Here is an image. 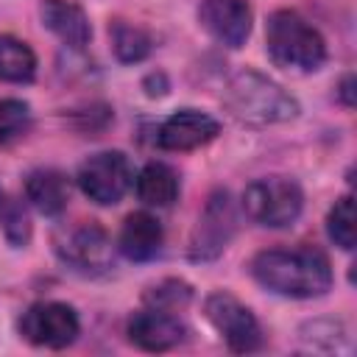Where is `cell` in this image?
I'll return each instance as SVG.
<instances>
[{
    "instance_id": "cell-1",
    "label": "cell",
    "mask_w": 357,
    "mask_h": 357,
    "mask_svg": "<svg viewBox=\"0 0 357 357\" xmlns=\"http://www.w3.org/2000/svg\"><path fill=\"white\" fill-rule=\"evenodd\" d=\"M251 273L265 290L290 298H318L332 287L329 259L312 245L259 251L251 259Z\"/></svg>"
},
{
    "instance_id": "cell-2",
    "label": "cell",
    "mask_w": 357,
    "mask_h": 357,
    "mask_svg": "<svg viewBox=\"0 0 357 357\" xmlns=\"http://www.w3.org/2000/svg\"><path fill=\"white\" fill-rule=\"evenodd\" d=\"M223 106L229 114L248 126H271L284 123L298 114L296 98H290L276 81L262 73L240 70L223 89Z\"/></svg>"
},
{
    "instance_id": "cell-3",
    "label": "cell",
    "mask_w": 357,
    "mask_h": 357,
    "mask_svg": "<svg viewBox=\"0 0 357 357\" xmlns=\"http://www.w3.org/2000/svg\"><path fill=\"white\" fill-rule=\"evenodd\" d=\"M265 42H268V56L273 59V64L287 67V70L312 73L326 61L324 36L298 11H290V8L273 11L268 17Z\"/></svg>"
},
{
    "instance_id": "cell-4",
    "label": "cell",
    "mask_w": 357,
    "mask_h": 357,
    "mask_svg": "<svg viewBox=\"0 0 357 357\" xmlns=\"http://www.w3.org/2000/svg\"><path fill=\"white\" fill-rule=\"evenodd\" d=\"M304 206L301 187L287 176H265L245 187L243 192V209L245 215L268 229L290 226Z\"/></svg>"
},
{
    "instance_id": "cell-5",
    "label": "cell",
    "mask_w": 357,
    "mask_h": 357,
    "mask_svg": "<svg viewBox=\"0 0 357 357\" xmlns=\"http://www.w3.org/2000/svg\"><path fill=\"white\" fill-rule=\"evenodd\" d=\"M78 187L89 201H95L100 206L117 204L126 195V190L131 187L128 156L120 151H100V153L89 156L78 167Z\"/></svg>"
},
{
    "instance_id": "cell-6",
    "label": "cell",
    "mask_w": 357,
    "mask_h": 357,
    "mask_svg": "<svg viewBox=\"0 0 357 357\" xmlns=\"http://www.w3.org/2000/svg\"><path fill=\"white\" fill-rule=\"evenodd\" d=\"M20 332L33 346L64 349L78 337L81 324H78V315L73 307H67L61 301H39L22 312Z\"/></svg>"
},
{
    "instance_id": "cell-7",
    "label": "cell",
    "mask_w": 357,
    "mask_h": 357,
    "mask_svg": "<svg viewBox=\"0 0 357 357\" xmlns=\"http://www.w3.org/2000/svg\"><path fill=\"white\" fill-rule=\"evenodd\" d=\"M206 318L212 321V326L223 335V340L229 343L231 351H254L262 343V329L254 318V312L237 301L231 293H212L206 298Z\"/></svg>"
},
{
    "instance_id": "cell-8",
    "label": "cell",
    "mask_w": 357,
    "mask_h": 357,
    "mask_svg": "<svg viewBox=\"0 0 357 357\" xmlns=\"http://www.w3.org/2000/svg\"><path fill=\"white\" fill-rule=\"evenodd\" d=\"M234 229H237V215H234L231 198L226 190H218L206 201V206H204V212L192 229L190 257L192 259H215L229 245Z\"/></svg>"
},
{
    "instance_id": "cell-9",
    "label": "cell",
    "mask_w": 357,
    "mask_h": 357,
    "mask_svg": "<svg viewBox=\"0 0 357 357\" xmlns=\"http://www.w3.org/2000/svg\"><path fill=\"white\" fill-rule=\"evenodd\" d=\"M59 254L81 273H100L112 265V240L103 226H98L95 220H84L67 231Z\"/></svg>"
},
{
    "instance_id": "cell-10",
    "label": "cell",
    "mask_w": 357,
    "mask_h": 357,
    "mask_svg": "<svg viewBox=\"0 0 357 357\" xmlns=\"http://www.w3.org/2000/svg\"><path fill=\"white\" fill-rule=\"evenodd\" d=\"M251 6L248 0H201L198 20L209 36L226 47L245 45L251 33Z\"/></svg>"
},
{
    "instance_id": "cell-11",
    "label": "cell",
    "mask_w": 357,
    "mask_h": 357,
    "mask_svg": "<svg viewBox=\"0 0 357 357\" xmlns=\"http://www.w3.org/2000/svg\"><path fill=\"white\" fill-rule=\"evenodd\" d=\"M218 134H220V123L215 117L195 109H181L159 126L156 142L165 151H192L212 142Z\"/></svg>"
},
{
    "instance_id": "cell-12",
    "label": "cell",
    "mask_w": 357,
    "mask_h": 357,
    "mask_svg": "<svg viewBox=\"0 0 357 357\" xmlns=\"http://www.w3.org/2000/svg\"><path fill=\"white\" fill-rule=\"evenodd\" d=\"M181 337H184V326L167 310L151 307V310H139L128 318V340L145 351H167V349L178 346Z\"/></svg>"
},
{
    "instance_id": "cell-13",
    "label": "cell",
    "mask_w": 357,
    "mask_h": 357,
    "mask_svg": "<svg viewBox=\"0 0 357 357\" xmlns=\"http://www.w3.org/2000/svg\"><path fill=\"white\" fill-rule=\"evenodd\" d=\"M42 22L47 31H53L64 45H70L75 50H81L92 36V28H89L84 8L73 0H45L42 3Z\"/></svg>"
},
{
    "instance_id": "cell-14",
    "label": "cell",
    "mask_w": 357,
    "mask_h": 357,
    "mask_svg": "<svg viewBox=\"0 0 357 357\" xmlns=\"http://www.w3.org/2000/svg\"><path fill=\"white\" fill-rule=\"evenodd\" d=\"M120 251L134 259V262H145L153 259L162 248V226L153 215L148 212H131L120 229V240H117Z\"/></svg>"
},
{
    "instance_id": "cell-15",
    "label": "cell",
    "mask_w": 357,
    "mask_h": 357,
    "mask_svg": "<svg viewBox=\"0 0 357 357\" xmlns=\"http://www.w3.org/2000/svg\"><path fill=\"white\" fill-rule=\"evenodd\" d=\"M25 195L42 215H59L70 201V181L59 170H33L25 181Z\"/></svg>"
},
{
    "instance_id": "cell-16",
    "label": "cell",
    "mask_w": 357,
    "mask_h": 357,
    "mask_svg": "<svg viewBox=\"0 0 357 357\" xmlns=\"http://www.w3.org/2000/svg\"><path fill=\"white\" fill-rule=\"evenodd\" d=\"M137 195L148 206H170L178 198V176L165 162H148L137 176Z\"/></svg>"
},
{
    "instance_id": "cell-17",
    "label": "cell",
    "mask_w": 357,
    "mask_h": 357,
    "mask_svg": "<svg viewBox=\"0 0 357 357\" xmlns=\"http://www.w3.org/2000/svg\"><path fill=\"white\" fill-rule=\"evenodd\" d=\"M36 75V56L33 50L8 33H0V81L8 84H28Z\"/></svg>"
},
{
    "instance_id": "cell-18",
    "label": "cell",
    "mask_w": 357,
    "mask_h": 357,
    "mask_svg": "<svg viewBox=\"0 0 357 357\" xmlns=\"http://www.w3.org/2000/svg\"><path fill=\"white\" fill-rule=\"evenodd\" d=\"M109 36H112V50L120 61L126 64H134V61H142L151 47H153V39L148 36V31H142L139 25H131V22H112L109 25Z\"/></svg>"
},
{
    "instance_id": "cell-19",
    "label": "cell",
    "mask_w": 357,
    "mask_h": 357,
    "mask_svg": "<svg viewBox=\"0 0 357 357\" xmlns=\"http://www.w3.org/2000/svg\"><path fill=\"white\" fill-rule=\"evenodd\" d=\"M326 231H329V240L343 251L354 248V198L351 195H343L335 201V206L326 215Z\"/></svg>"
},
{
    "instance_id": "cell-20",
    "label": "cell",
    "mask_w": 357,
    "mask_h": 357,
    "mask_svg": "<svg viewBox=\"0 0 357 357\" xmlns=\"http://www.w3.org/2000/svg\"><path fill=\"white\" fill-rule=\"evenodd\" d=\"M31 128V109L17 98H0V145L22 139Z\"/></svg>"
},
{
    "instance_id": "cell-21",
    "label": "cell",
    "mask_w": 357,
    "mask_h": 357,
    "mask_svg": "<svg viewBox=\"0 0 357 357\" xmlns=\"http://www.w3.org/2000/svg\"><path fill=\"white\" fill-rule=\"evenodd\" d=\"M190 298H192L190 284H184V282H178V279H167V282H162V284H156V287H151V290L145 293V301H148L151 307H159V310H167V312H176V310L184 307Z\"/></svg>"
},
{
    "instance_id": "cell-22",
    "label": "cell",
    "mask_w": 357,
    "mask_h": 357,
    "mask_svg": "<svg viewBox=\"0 0 357 357\" xmlns=\"http://www.w3.org/2000/svg\"><path fill=\"white\" fill-rule=\"evenodd\" d=\"M0 223H3V229H6V234L14 245H22L31 234L28 215L22 212V206H17L11 201H0Z\"/></svg>"
},
{
    "instance_id": "cell-23",
    "label": "cell",
    "mask_w": 357,
    "mask_h": 357,
    "mask_svg": "<svg viewBox=\"0 0 357 357\" xmlns=\"http://www.w3.org/2000/svg\"><path fill=\"white\" fill-rule=\"evenodd\" d=\"M343 98H346V103H349V106L354 103V100H351V75L343 81Z\"/></svg>"
},
{
    "instance_id": "cell-24",
    "label": "cell",
    "mask_w": 357,
    "mask_h": 357,
    "mask_svg": "<svg viewBox=\"0 0 357 357\" xmlns=\"http://www.w3.org/2000/svg\"><path fill=\"white\" fill-rule=\"evenodd\" d=\"M0 201H3V195H0Z\"/></svg>"
}]
</instances>
